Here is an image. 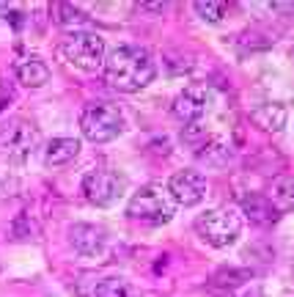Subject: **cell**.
<instances>
[{"mask_svg": "<svg viewBox=\"0 0 294 297\" xmlns=\"http://www.w3.org/2000/svg\"><path fill=\"white\" fill-rule=\"evenodd\" d=\"M239 209H242V215L248 218L253 226H275L280 212L275 206H272V201L267 198L264 193H245L242 198H239Z\"/></svg>", "mask_w": 294, "mask_h": 297, "instance_id": "8fae6325", "label": "cell"}, {"mask_svg": "<svg viewBox=\"0 0 294 297\" xmlns=\"http://www.w3.org/2000/svg\"><path fill=\"white\" fill-rule=\"evenodd\" d=\"M250 270H239V267H217L209 275V286L215 292H234V289L245 286L250 281Z\"/></svg>", "mask_w": 294, "mask_h": 297, "instance_id": "9a60e30c", "label": "cell"}, {"mask_svg": "<svg viewBox=\"0 0 294 297\" xmlns=\"http://www.w3.org/2000/svg\"><path fill=\"white\" fill-rule=\"evenodd\" d=\"M14 72L19 77V83L28 85V88H42V85L50 80V69L42 58L36 55H28V58H19L14 64Z\"/></svg>", "mask_w": 294, "mask_h": 297, "instance_id": "5bb4252c", "label": "cell"}, {"mask_svg": "<svg viewBox=\"0 0 294 297\" xmlns=\"http://www.w3.org/2000/svg\"><path fill=\"white\" fill-rule=\"evenodd\" d=\"M250 118L256 127H261L264 132H280L286 127V118H289V110H286L283 102H264L258 107L250 110Z\"/></svg>", "mask_w": 294, "mask_h": 297, "instance_id": "7c38bea8", "label": "cell"}, {"mask_svg": "<svg viewBox=\"0 0 294 297\" xmlns=\"http://www.w3.org/2000/svg\"><path fill=\"white\" fill-rule=\"evenodd\" d=\"M127 215L140 226H165V223L176 215V204L168 195V187L162 185H146L129 198Z\"/></svg>", "mask_w": 294, "mask_h": 297, "instance_id": "7a4b0ae2", "label": "cell"}, {"mask_svg": "<svg viewBox=\"0 0 294 297\" xmlns=\"http://www.w3.org/2000/svg\"><path fill=\"white\" fill-rule=\"evenodd\" d=\"M42 143V135H39V127L28 118H11L9 124L0 130V146L9 154V160L14 163H25L33 152Z\"/></svg>", "mask_w": 294, "mask_h": 297, "instance_id": "8992f818", "label": "cell"}, {"mask_svg": "<svg viewBox=\"0 0 294 297\" xmlns=\"http://www.w3.org/2000/svg\"><path fill=\"white\" fill-rule=\"evenodd\" d=\"M207 105H209L207 102V85L193 83L184 91H179V97L173 99V113H176V118L187 121V124H195L207 113Z\"/></svg>", "mask_w": 294, "mask_h": 297, "instance_id": "30bf717a", "label": "cell"}, {"mask_svg": "<svg viewBox=\"0 0 294 297\" xmlns=\"http://www.w3.org/2000/svg\"><path fill=\"white\" fill-rule=\"evenodd\" d=\"M69 242L83 259H102L107 253V231L102 226H94V223H74L69 228Z\"/></svg>", "mask_w": 294, "mask_h": 297, "instance_id": "9c48e42d", "label": "cell"}, {"mask_svg": "<svg viewBox=\"0 0 294 297\" xmlns=\"http://www.w3.org/2000/svg\"><path fill=\"white\" fill-rule=\"evenodd\" d=\"M195 11H198V17H203L207 22H220L225 17V11H228V3H225V0H198Z\"/></svg>", "mask_w": 294, "mask_h": 297, "instance_id": "d6986e66", "label": "cell"}, {"mask_svg": "<svg viewBox=\"0 0 294 297\" xmlns=\"http://www.w3.org/2000/svg\"><path fill=\"white\" fill-rule=\"evenodd\" d=\"M267 198L272 201V206H275L278 212H291L294 209V179L291 176H278L270 185Z\"/></svg>", "mask_w": 294, "mask_h": 297, "instance_id": "2e32d148", "label": "cell"}, {"mask_svg": "<svg viewBox=\"0 0 294 297\" xmlns=\"http://www.w3.org/2000/svg\"><path fill=\"white\" fill-rule=\"evenodd\" d=\"M88 297H138V292L129 286V281L119 278V275H110V278H99L94 283Z\"/></svg>", "mask_w": 294, "mask_h": 297, "instance_id": "e0dca14e", "label": "cell"}, {"mask_svg": "<svg viewBox=\"0 0 294 297\" xmlns=\"http://www.w3.org/2000/svg\"><path fill=\"white\" fill-rule=\"evenodd\" d=\"M195 157L201 160L203 165H209V168H225L228 165V148H225L220 140H207L201 148L195 152Z\"/></svg>", "mask_w": 294, "mask_h": 297, "instance_id": "ac0fdd59", "label": "cell"}, {"mask_svg": "<svg viewBox=\"0 0 294 297\" xmlns=\"http://www.w3.org/2000/svg\"><path fill=\"white\" fill-rule=\"evenodd\" d=\"M6 14H9V3H0V19H3Z\"/></svg>", "mask_w": 294, "mask_h": 297, "instance_id": "44dd1931", "label": "cell"}, {"mask_svg": "<svg viewBox=\"0 0 294 297\" xmlns=\"http://www.w3.org/2000/svg\"><path fill=\"white\" fill-rule=\"evenodd\" d=\"M168 195L173 198L176 206H195L207 195V179H203V173L190 171V168L176 171L168 179Z\"/></svg>", "mask_w": 294, "mask_h": 297, "instance_id": "ba28073f", "label": "cell"}, {"mask_svg": "<svg viewBox=\"0 0 294 297\" xmlns=\"http://www.w3.org/2000/svg\"><path fill=\"white\" fill-rule=\"evenodd\" d=\"M58 55L80 72H97L99 66H105V42L99 33L72 31L61 39Z\"/></svg>", "mask_w": 294, "mask_h": 297, "instance_id": "3957f363", "label": "cell"}, {"mask_svg": "<svg viewBox=\"0 0 294 297\" xmlns=\"http://www.w3.org/2000/svg\"><path fill=\"white\" fill-rule=\"evenodd\" d=\"M157 77V64L152 52L143 47H115L110 55L105 58V80L119 91H140Z\"/></svg>", "mask_w": 294, "mask_h": 297, "instance_id": "6da1fadb", "label": "cell"}, {"mask_svg": "<svg viewBox=\"0 0 294 297\" xmlns=\"http://www.w3.org/2000/svg\"><path fill=\"white\" fill-rule=\"evenodd\" d=\"M121 190H124V179L110 168H94L83 176V195L97 206L113 204L121 195Z\"/></svg>", "mask_w": 294, "mask_h": 297, "instance_id": "52a82bcc", "label": "cell"}, {"mask_svg": "<svg viewBox=\"0 0 294 297\" xmlns=\"http://www.w3.org/2000/svg\"><path fill=\"white\" fill-rule=\"evenodd\" d=\"M195 231L212 248H228L242 234V215L239 209H209L195 220Z\"/></svg>", "mask_w": 294, "mask_h": 297, "instance_id": "277c9868", "label": "cell"}, {"mask_svg": "<svg viewBox=\"0 0 294 297\" xmlns=\"http://www.w3.org/2000/svg\"><path fill=\"white\" fill-rule=\"evenodd\" d=\"M182 138L198 152V148L207 143V140H212V135L207 132V127H203L201 121H195V124H187V127H184V135H182Z\"/></svg>", "mask_w": 294, "mask_h": 297, "instance_id": "ffe728a7", "label": "cell"}, {"mask_svg": "<svg viewBox=\"0 0 294 297\" xmlns=\"http://www.w3.org/2000/svg\"><path fill=\"white\" fill-rule=\"evenodd\" d=\"M80 154V140L77 138H52L44 146V165L47 168H61L69 165Z\"/></svg>", "mask_w": 294, "mask_h": 297, "instance_id": "4fadbf2b", "label": "cell"}, {"mask_svg": "<svg viewBox=\"0 0 294 297\" xmlns=\"http://www.w3.org/2000/svg\"><path fill=\"white\" fill-rule=\"evenodd\" d=\"M80 130L94 143H107L124 132V116L115 105H88L80 116Z\"/></svg>", "mask_w": 294, "mask_h": 297, "instance_id": "5b68a950", "label": "cell"}]
</instances>
